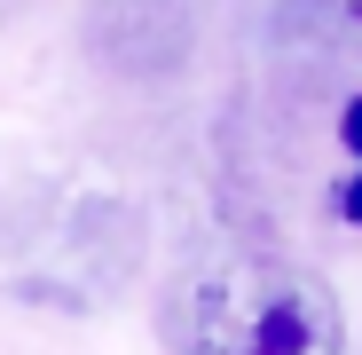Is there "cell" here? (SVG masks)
Returning <instances> with one entry per match:
<instances>
[{
  "mask_svg": "<svg viewBox=\"0 0 362 355\" xmlns=\"http://www.w3.org/2000/svg\"><path fill=\"white\" fill-rule=\"evenodd\" d=\"M173 347L181 355H346V316L315 269L228 253L181 276Z\"/></svg>",
  "mask_w": 362,
  "mask_h": 355,
  "instance_id": "1",
  "label": "cell"
},
{
  "mask_svg": "<svg viewBox=\"0 0 362 355\" xmlns=\"http://www.w3.org/2000/svg\"><path fill=\"white\" fill-rule=\"evenodd\" d=\"M339 142H346V158H354V174L339 182V213H346V221H362V95L339 111Z\"/></svg>",
  "mask_w": 362,
  "mask_h": 355,
  "instance_id": "4",
  "label": "cell"
},
{
  "mask_svg": "<svg viewBox=\"0 0 362 355\" xmlns=\"http://www.w3.org/2000/svg\"><path fill=\"white\" fill-rule=\"evenodd\" d=\"M276 40L308 55H354L362 47V0H276Z\"/></svg>",
  "mask_w": 362,
  "mask_h": 355,
  "instance_id": "3",
  "label": "cell"
},
{
  "mask_svg": "<svg viewBox=\"0 0 362 355\" xmlns=\"http://www.w3.org/2000/svg\"><path fill=\"white\" fill-rule=\"evenodd\" d=\"M95 40L118 72H173L189 55V0H95Z\"/></svg>",
  "mask_w": 362,
  "mask_h": 355,
  "instance_id": "2",
  "label": "cell"
}]
</instances>
